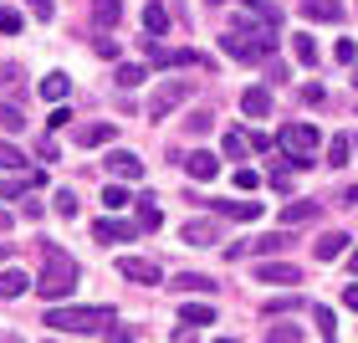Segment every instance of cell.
<instances>
[{"label": "cell", "mask_w": 358, "mask_h": 343, "mask_svg": "<svg viewBox=\"0 0 358 343\" xmlns=\"http://www.w3.org/2000/svg\"><path fill=\"white\" fill-rule=\"evenodd\" d=\"M77 261L62 251V246H46V272L36 276V298H46V302H62V298H72L77 292Z\"/></svg>", "instance_id": "1"}, {"label": "cell", "mask_w": 358, "mask_h": 343, "mask_svg": "<svg viewBox=\"0 0 358 343\" xmlns=\"http://www.w3.org/2000/svg\"><path fill=\"white\" fill-rule=\"evenodd\" d=\"M103 323H118L113 307H52L46 313V328L57 333H97Z\"/></svg>", "instance_id": "2"}, {"label": "cell", "mask_w": 358, "mask_h": 343, "mask_svg": "<svg viewBox=\"0 0 358 343\" xmlns=\"http://www.w3.org/2000/svg\"><path fill=\"white\" fill-rule=\"evenodd\" d=\"M276 149H282L287 169H307V164H313V149H317V128L313 123H282Z\"/></svg>", "instance_id": "3"}, {"label": "cell", "mask_w": 358, "mask_h": 343, "mask_svg": "<svg viewBox=\"0 0 358 343\" xmlns=\"http://www.w3.org/2000/svg\"><path fill=\"white\" fill-rule=\"evenodd\" d=\"M143 52H149L154 67H210V57H200L194 46H179V52H169V46H159L154 36L143 41Z\"/></svg>", "instance_id": "4"}, {"label": "cell", "mask_w": 358, "mask_h": 343, "mask_svg": "<svg viewBox=\"0 0 358 343\" xmlns=\"http://www.w3.org/2000/svg\"><path fill=\"white\" fill-rule=\"evenodd\" d=\"M189 92H194V83H185V77H174V83H159V92L149 97V118H169V113L185 103Z\"/></svg>", "instance_id": "5"}, {"label": "cell", "mask_w": 358, "mask_h": 343, "mask_svg": "<svg viewBox=\"0 0 358 343\" xmlns=\"http://www.w3.org/2000/svg\"><path fill=\"white\" fill-rule=\"evenodd\" d=\"M292 246V236L287 231H271V236H256V241H241V246H231V251H225V256H231V261H241V256H246V251H256V256H276V251H287Z\"/></svg>", "instance_id": "6"}, {"label": "cell", "mask_w": 358, "mask_h": 343, "mask_svg": "<svg viewBox=\"0 0 358 343\" xmlns=\"http://www.w3.org/2000/svg\"><path fill=\"white\" fill-rule=\"evenodd\" d=\"M118 276H128V282H143V287H159L164 276H159L154 261H143V256H118Z\"/></svg>", "instance_id": "7"}, {"label": "cell", "mask_w": 358, "mask_h": 343, "mask_svg": "<svg viewBox=\"0 0 358 343\" xmlns=\"http://www.w3.org/2000/svg\"><path fill=\"white\" fill-rule=\"evenodd\" d=\"M256 276H262V282H271V287H292V282H302V272L292 267V261H262V267H256Z\"/></svg>", "instance_id": "8"}, {"label": "cell", "mask_w": 358, "mask_h": 343, "mask_svg": "<svg viewBox=\"0 0 358 343\" xmlns=\"http://www.w3.org/2000/svg\"><path fill=\"white\" fill-rule=\"evenodd\" d=\"M134 231H138V225H128V220H97L92 225V241H103V246H113V241H134Z\"/></svg>", "instance_id": "9"}, {"label": "cell", "mask_w": 358, "mask_h": 343, "mask_svg": "<svg viewBox=\"0 0 358 343\" xmlns=\"http://www.w3.org/2000/svg\"><path fill=\"white\" fill-rule=\"evenodd\" d=\"M108 174H113V179H138V174H143V159L128 154V149H123V154L113 149V154H108Z\"/></svg>", "instance_id": "10"}, {"label": "cell", "mask_w": 358, "mask_h": 343, "mask_svg": "<svg viewBox=\"0 0 358 343\" xmlns=\"http://www.w3.org/2000/svg\"><path fill=\"white\" fill-rule=\"evenodd\" d=\"M241 113H246V118H271V92L266 88H246L241 92Z\"/></svg>", "instance_id": "11"}, {"label": "cell", "mask_w": 358, "mask_h": 343, "mask_svg": "<svg viewBox=\"0 0 358 343\" xmlns=\"http://www.w3.org/2000/svg\"><path fill=\"white\" fill-rule=\"evenodd\" d=\"M210 210H220L231 220H256L262 216V200H210Z\"/></svg>", "instance_id": "12"}, {"label": "cell", "mask_w": 358, "mask_h": 343, "mask_svg": "<svg viewBox=\"0 0 358 343\" xmlns=\"http://www.w3.org/2000/svg\"><path fill=\"white\" fill-rule=\"evenodd\" d=\"M185 169H189V179H215V174H220V159L210 154V149H194V154L185 159Z\"/></svg>", "instance_id": "13"}, {"label": "cell", "mask_w": 358, "mask_h": 343, "mask_svg": "<svg viewBox=\"0 0 358 343\" xmlns=\"http://www.w3.org/2000/svg\"><path fill=\"white\" fill-rule=\"evenodd\" d=\"M343 251H348V236H343V231H328V236L313 241V256H317V261H338Z\"/></svg>", "instance_id": "14"}, {"label": "cell", "mask_w": 358, "mask_h": 343, "mask_svg": "<svg viewBox=\"0 0 358 343\" xmlns=\"http://www.w3.org/2000/svg\"><path fill=\"white\" fill-rule=\"evenodd\" d=\"M67 92H72V77L67 72H46L41 77V97H46V103H67Z\"/></svg>", "instance_id": "15"}, {"label": "cell", "mask_w": 358, "mask_h": 343, "mask_svg": "<svg viewBox=\"0 0 358 343\" xmlns=\"http://www.w3.org/2000/svg\"><path fill=\"white\" fill-rule=\"evenodd\" d=\"M113 134H118V123H87V128H77V144L83 149H103Z\"/></svg>", "instance_id": "16"}, {"label": "cell", "mask_w": 358, "mask_h": 343, "mask_svg": "<svg viewBox=\"0 0 358 343\" xmlns=\"http://www.w3.org/2000/svg\"><path fill=\"white\" fill-rule=\"evenodd\" d=\"M317 200H292L287 210H282V225H307V220H317Z\"/></svg>", "instance_id": "17"}, {"label": "cell", "mask_w": 358, "mask_h": 343, "mask_svg": "<svg viewBox=\"0 0 358 343\" xmlns=\"http://www.w3.org/2000/svg\"><path fill=\"white\" fill-rule=\"evenodd\" d=\"M92 21L103 26V31H113L123 21V0H92Z\"/></svg>", "instance_id": "18"}, {"label": "cell", "mask_w": 358, "mask_h": 343, "mask_svg": "<svg viewBox=\"0 0 358 343\" xmlns=\"http://www.w3.org/2000/svg\"><path fill=\"white\" fill-rule=\"evenodd\" d=\"M302 15L307 21H338L343 6H338V0H302Z\"/></svg>", "instance_id": "19"}, {"label": "cell", "mask_w": 358, "mask_h": 343, "mask_svg": "<svg viewBox=\"0 0 358 343\" xmlns=\"http://www.w3.org/2000/svg\"><path fill=\"white\" fill-rule=\"evenodd\" d=\"M179 323L205 328V323H215V307H210V302H185V307H179Z\"/></svg>", "instance_id": "20"}, {"label": "cell", "mask_w": 358, "mask_h": 343, "mask_svg": "<svg viewBox=\"0 0 358 343\" xmlns=\"http://www.w3.org/2000/svg\"><path fill=\"white\" fill-rule=\"evenodd\" d=\"M26 282H31V276H26L21 267H6V272H0V298H21Z\"/></svg>", "instance_id": "21"}, {"label": "cell", "mask_w": 358, "mask_h": 343, "mask_svg": "<svg viewBox=\"0 0 358 343\" xmlns=\"http://www.w3.org/2000/svg\"><path fill=\"white\" fill-rule=\"evenodd\" d=\"M103 205L113 210V216H118V210H128V205H138V200H134V195L123 190V179H113V185L103 190Z\"/></svg>", "instance_id": "22"}, {"label": "cell", "mask_w": 358, "mask_h": 343, "mask_svg": "<svg viewBox=\"0 0 358 343\" xmlns=\"http://www.w3.org/2000/svg\"><path fill=\"white\" fill-rule=\"evenodd\" d=\"M164 287H174V292H215V282L200 276V272H185V276H174V282H164Z\"/></svg>", "instance_id": "23"}, {"label": "cell", "mask_w": 358, "mask_h": 343, "mask_svg": "<svg viewBox=\"0 0 358 343\" xmlns=\"http://www.w3.org/2000/svg\"><path fill=\"white\" fill-rule=\"evenodd\" d=\"M159 225H164V210L143 195V200H138V231H159Z\"/></svg>", "instance_id": "24"}, {"label": "cell", "mask_w": 358, "mask_h": 343, "mask_svg": "<svg viewBox=\"0 0 358 343\" xmlns=\"http://www.w3.org/2000/svg\"><path fill=\"white\" fill-rule=\"evenodd\" d=\"M292 57H297L302 67H313V62H317V41L307 36V31H297V36H292Z\"/></svg>", "instance_id": "25"}, {"label": "cell", "mask_w": 358, "mask_h": 343, "mask_svg": "<svg viewBox=\"0 0 358 343\" xmlns=\"http://www.w3.org/2000/svg\"><path fill=\"white\" fill-rule=\"evenodd\" d=\"M313 318H317V333H322V343H338V318H333V307H313Z\"/></svg>", "instance_id": "26"}, {"label": "cell", "mask_w": 358, "mask_h": 343, "mask_svg": "<svg viewBox=\"0 0 358 343\" xmlns=\"http://www.w3.org/2000/svg\"><path fill=\"white\" fill-rule=\"evenodd\" d=\"M143 26H149L154 36H164V31H169V10L159 6V0H149V10H143Z\"/></svg>", "instance_id": "27"}, {"label": "cell", "mask_w": 358, "mask_h": 343, "mask_svg": "<svg viewBox=\"0 0 358 343\" xmlns=\"http://www.w3.org/2000/svg\"><path fill=\"white\" fill-rule=\"evenodd\" d=\"M185 241H189V246H210V241H215V225H210V220H189Z\"/></svg>", "instance_id": "28"}, {"label": "cell", "mask_w": 358, "mask_h": 343, "mask_svg": "<svg viewBox=\"0 0 358 343\" xmlns=\"http://www.w3.org/2000/svg\"><path fill=\"white\" fill-rule=\"evenodd\" d=\"M348 154H353V139H348V134H338V139L328 144V164H333V169H343V164H348Z\"/></svg>", "instance_id": "29"}, {"label": "cell", "mask_w": 358, "mask_h": 343, "mask_svg": "<svg viewBox=\"0 0 358 343\" xmlns=\"http://www.w3.org/2000/svg\"><path fill=\"white\" fill-rule=\"evenodd\" d=\"M0 128H6V134H21V128H26V113L15 108V103H0Z\"/></svg>", "instance_id": "30"}, {"label": "cell", "mask_w": 358, "mask_h": 343, "mask_svg": "<svg viewBox=\"0 0 358 343\" xmlns=\"http://www.w3.org/2000/svg\"><path fill=\"white\" fill-rule=\"evenodd\" d=\"M241 6H251V10H256V15H262V21H266V26H282V10H276V6H271V0H241Z\"/></svg>", "instance_id": "31"}, {"label": "cell", "mask_w": 358, "mask_h": 343, "mask_svg": "<svg viewBox=\"0 0 358 343\" xmlns=\"http://www.w3.org/2000/svg\"><path fill=\"white\" fill-rule=\"evenodd\" d=\"M210 128H215V118H210V113H189V118H185V134H194V139H205Z\"/></svg>", "instance_id": "32"}, {"label": "cell", "mask_w": 358, "mask_h": 343, "mask_svg": "<svg viewBox=\"0 0 358 343\" xmlns=\"http://www.w3.org/2000/svg\"><path fill=\"white\" fill-rule=\"evenodd\" d=\"M143 77H149V67H138V62H128V67H118V88H138Z\"/></svg>", "instance_id": "33"}, {"label": "cell", "mask_w": 358, "mask_h": 343, "mask_svg": "<svg viewBox=\"0 0 358 343\" xmlns=\"http://www.w3.org/2000/svg\"><path fill=\"white\" fill-rule=\"evenodd\" d=\"M0 169H26V154L15 144H0Z\"/></svg>", "instance_id": "34"}, {"label": "cell", "mask_w": 358, "mask_h": 343, "mask_svg": "<svg viewBox=\"0 0 358 343\" xmlns=\"http://www.w3.org/2000/svg\"><path fill=\"white\" fill-rule=\"evenodd\" d=\"M251 149V139H241V134H225V159H246Z\"/></svg>", "instance_id": "35"}, {"label": "cell", "mask_w": 358, "mask_h": 343, "mask_svg": "<svg viewBox=\"0 0 358 343\" xmlns=\"http://www.w3.org/2000/svg\"><path fill=\"white\" fill-rule=\"evenodd\" d=\"M0 31H6V36H15V31H21V10L0 6Z\"/></svg>", "instance_id": "36"}, {"label": "cell", "mask_w": 358, "mask_h": 343, "mask_svg": "<svg viewBox=\"0 0 358 343\" xmlns=\"http://www.w3.org/2000/svg\"><path fill=\"white\" fill-rule=\"evenodd\" d=\"M57 216H77V190H57Z\"/></svg>", "instance_id": "37"}, {"label": "cell", "mask_w": 358, "mask_h": 343, "mask_svg": "<svg viewBox=\"0 0 358 343\" xmlns=\"http://www.w3.org/2000/svg\"><path fill=\"white\" fill-rule=\"evenodd\" d=\"M256 185H262V174H256V169H236V190H256Z\"/></svg>", "instance_id": "38"}, {"label": "cell", "mask_w": 358, "mask_h": 343, "mask_svg": "<svg viewBox=\"0 0 358 343\" xmlns=\"http://www.w3.org/2000/svg\"><path fill=\"white\" fill-rule=\"evenodd\" d=\"M333 57H338V62H358V46H353V41L343 36V41H338V46H333Z\"/></svg>", "instance_id": "39"}, {"label": "cell", "mask_w": 358, "mask_h": 343, "mask_svg": "<svg viewBox=\"0 0 358 343\" xmlns=\"http://www.w3.org/2000/svg\"><path fill=\"white\" fill-rule=\"evenodd\" d=\"M26 6L36 10V21H52V15H57V6H52V0H26Z\"/></svg>", "instance_id": "40"}, {"label": "cell", "mask_w": 358, "mask_h": 343, "mask_svg": "<svg viewBox=\"0 0 358 343\" xmlns=\"http://www.w3.org/2000/svg\"><path fill=\"white\" fill-rule=\"evenodd\" d=\"M271 190H276V195H292V179H287L282 164H276V174H271Z\"/></svg>", "instance_id": "41"}, {"label": "cell", "mask_w": 358, "mask_h": 343, "mask_svg": "<svg viewBox=\"0 0 358 343\" xmlns=\"http://www.w3.org/2000/svg\"><path fill=\"white\" fill-rule=\"evenodd\" d=\"M302 103H313V108H317V103H328V92L313 83V88H302Z\"/></svg>", "instance_id": "42"}, {"label": "cell", "mask_w": 358, "mask_h": 343, "mask_svg": "<svg viewBox=\"0 0 358 343\" xmlns=\"http://www.w3.org/2000/svg\"><path fill=\"white\" fill-rule=\"evenodd\" d=\"M46 123H52V128H67V123H72V113L57 103V108H52V118H46Z\"/></svg>", "instance_id": "43"}, {"label": "cell", "mask_w": 358, "mask_h": 343, "mask_svg": "<svg viewBox=\"0 0 358 343\" xmlns=\"http://www.w3.org/2000/svg\"><path fill=\"white\" fill-rule=\"evenodd\" d=\"M297 338H302L297 328H271V343H297Z\"/></svg>", "instance_id": "44"}, {"label": "cell", "mask_w": 358, "mask_h": 343, "mask_svg": "<svg viewBox=\"0 0 358 343\" xmlns=\"http://www.w3.org/2000/svg\"><path fill=\"white\" fill-rule=\"evenodd\" d=\"M103 343H134V333H128V328H108Z\"/></svg>", "instance_id": "45"}, {"label": "cell", "mask_w": 358, "mask_h": 343, "mask_svg": "<svg viewBox=\"0 0 358 343\" xmlns=\"http://www.w3.org/2000/svg\"><path fill=\"white\" fill-rule=\"evenodd\" d=\"M174 343H194V328H189V323H185V328L174 333Z\"/></svg>", "instance_id": "46"}, {"label": "cell", "mask_w": 358, "mask_h": 343, "mask_svg": "<svg viewBox=\"0 0 358 343\" xmlns=\"http://www.w3.org/2000/svg\"><path fill=\"white\" fill-rule=\"evenodd\" d=\"M343 302H348L353 313H358V287H343Z\"/></svg>", "instance_id": "47"}, {"label": "cell", "mask_w": 358, "mask_h": 343, "mask_svg": "<svg viewBox=\"0 0 358 343\" xmlns=\"http://www.w3.org/2000/svg\"><path fill=\"white\" fill-rule=\"evenodd\" d=\"M10 225H15V220H10V216H6V210H0V231H10Z\"/></svg>", "instance_id": "48"}, {"label": "cell", "mask_w": 358, "mask_h": 343, "mask_svg": "<svg viewBox=\"0 0 358 343\" xmlns=\"http://www.w3.org/2000/svg\"><path fill=\"white\" fill-rule=\"evenodd\" d=\"M343 200H348V205H358V185H353V190H348V195H343Z\"/></svg>", "instance_id": "49"}, {"label": "cell", "mask_w": 358, "mask_h": 343, "mask_svg": "<svg viewBox=\"0 0 358 343\" xmlns=\"http://www.w3.org/2000/svg\"><path fill=\"white\" fill-rule=\"evenodd\" d=\"M348 267H353V272H358V251H353V256H348Z\"/></svg>", "instance_id": "50"}, {"label": "cell", "mask_w": 358, "mask_h": 343, "mask_svg": "<svg viewBox=\"0 0 358 343\" xmlns=\"http://www.w3.org/2000/svg\"><path fill=\"white\" fill-rule=\"evenodd\" d=\"M205 6H225V0H205Z\"/></svg>", "instance_id": "51"}, {"label": "cell", "mask_w": 358, "mask_h": 343, "mask_svg": "<svg viewBox=\"0 0 358 343\" xmlns=\"http://www.w3.org/2000/svg\"><path fill=\"white\" fill-rule=\"evenodd\" d=\"M215 343H236V338H215Z\"/></svg>", "instance_id": "52"}, {"label": "cell", "mask_w": 358, "mask_h": 343, "mask_svg": "<svg viewBox=\"0 0 358 343\" xmlns=\"http://www.w3.org/2000/svg\"><path fill=\"white\" fill-rule=\"evenodd\" d=\"M353 88H358V67H353Z\"/></svg>", "instance_id": "53"}, {"label": "cell", "mask_w": 358, "mask_h": 343, "mask_svg": "<svg viewBox=\"0 0 358 343\" xmlns=\"http://www.w3.org/2000/svg\"><path fill=\"white\" fill-rule=\"evenodd\" d=\"M0 261H6V246H0Z\"/></svg>", "instance_id": "54"}, {"label": "cell", "mask_w": 358, "mask_h": 343, "mask_svg": "<svg viewBox=\"0 0 358 343\" xmlns=\"http://www.w3.org/2000/svg\"><path fill=\"white\" fill-rule=\"evenodd\" d=\"M353 154H358V139H353Z\"/></svg>", "instance_id": "55"}]
</instances>
